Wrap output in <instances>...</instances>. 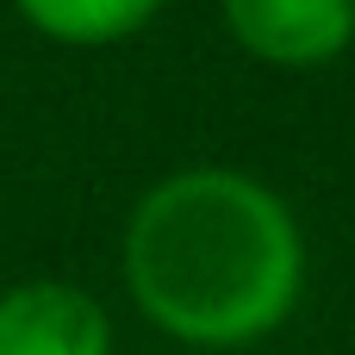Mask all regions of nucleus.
<instances>
[{
    "label": "nucleus",
    "instance_id": "nucleus-1",
    "mask_svg": "<svg viewBox=\"0 0 355 355\" xmlns=\"http://www.w3.org/2000/svg\"><path fill=\"white\" fill-rule=\"evenodd\" d=\"M125 293L187 349H250L306 293V231L293 206L243 168H175L125 218Z\"/></svg>",
    "mask_w": 355,
    "mask_h": 355
},
{
    "label": "nucleus",
    "instance_id": "nucleus-2",
    "mask_svg": "<svg viewBox=\"0 0 355 355\" xmlns=\"http://www.w3.org/2000/svg\"><path fill=\"white\" fill-rule=\"evenodd\" d=\"M225 31L268 69H324L355 44V0H218Z\"/></svg>",
    "mask_w": 355,
    "mask_h": 355
},
{
    "label": "nucleus",
    "instance_id": "nucleus-3",
    "mask_svg": "<svg viewBox=\"0 0 355 355\" xmlns=\"http://www.w3.org/2000/svg\"><path fill=\"white\" fill-rule=\"evenodd\" d=\"M0 355H112V312L56 275L0 287Z\"/></svg>",
    "mask_w": 355,
    "mask_h": 355
},
{
    "label": "nucleus",
    "instance_id": "nucleus-4",
    "mask_svg": "<svg viewBox=\"0 0 355 355\" xmlns=\"http://www.w3.org/2000/svg\"><path fill=\"white\" fill-rule=\"evenodd\" d=\"M19 19L50 37V44H69V50H106V44H125L137 37L168 0H12Z\"/></svg>",
    "mask_w": 355,
    "mask_h": 355
},
{
    "label": "nucleus",
    "instance_id": "nucleus-5",
    "mask_svg": "<svg viewBox=\"0 0 355 355\" xmlns=\"http://www.w3.org/2000/svg\"><path fill=\"white\" fill-rule=\"evenodd\" d=\"M0 287H6V281H0Z\"/></svg>",
    "mask_w": 355,
    "mask_h": 355
}]
</instances>
